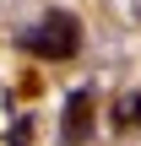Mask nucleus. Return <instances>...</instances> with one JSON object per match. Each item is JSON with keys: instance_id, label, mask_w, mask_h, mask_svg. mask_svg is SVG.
<instances>
[{"instance_id": "1", "label": "nucleus", "mask_w": 141, "mask_h": 146, "mask_svg": "<svg viewBox=\"0 0 141 146\" xmlns=\"http://www.w3.org/2000/svg\"><path fill=\"white\" fill-rule=\"evenodd\" d=\"M16 43H22L27 54H38V60H71V54L82 49V22H76L71 11H49L43 22L22 27Z\"/></svg>"}, {"instance_id": "4", "label": "nucleus", "mask_w": 141, "mask_h": 146, "mask_svg": "<svg viewBox=\"0 0 141 146\" xmlns=\"http://www.w3.org/2000/svg\"><path fill=\"white\" fill-rule=\"evenodd\" d=\"M16 92H22V98H38V92H43V81H38V76H33V70H27V76H22V81H16Z\"/></svg>"}, {"instance_id": "2", "label": "nucleus", "mask_w": 141, "mask_h": 146, "mask_svg": "<svg viewBox=\"0 0 141 146\" xmlns=\"http://www.w3.org/2000/svg\"><path fill=\"white\" fill-rule=\"evenodd\" d=\"M92 108H98V98H92L87 87L71 92V103H65V114H60V141H65V146L92 141Z\"/></svg>"}, {"instance_id": "3", "label": "nucleus", "mask_w": 141, "mask_h": 146, "mask_svg": "<svg viewBox=\"0 0 141 146\" xmlns=\"http://www.w3.org/2000/svg\"><path fill=\"white\" fill-rule=\"evenodd\" d=\"M109 119H114V130H136V125H141V92H125V98L114 103Z\"/></svg>"}]
</instances>
